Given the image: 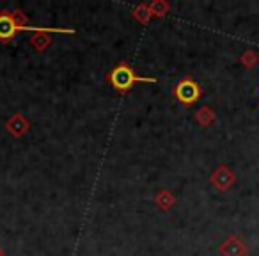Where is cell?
<instances>
[{
	"label": "cell",
	"instance_id": "obj_1",
	"mask_svg": "<svg viewBox=\"0 0 259 256\" xmlns=\"http://www.w3.org/2000/svg\"><path fill=\"white\" fill-rule=\"evenodd\" d=\"M107 80L110 82V86L114 87L115 91H119V93H128L137 82H148V84L156 82V79H151V77H139L137 73H135V69L130 64H126V62H121V64L115 66V68L108 73Z\"/></svg>",
	"mask_w": 259,
	"mask_h": 256
},
{
	"label": "cell",
	"instance_id": "obj_2",
	"mask_svg": "<svg viewBox=\"0 0 259 256\" xmlns=\"http://www.w3.org/2000/svg\"><path fill=\"white\" fill-rule=\"evenodd\" d=\"M172 94L176 96V100L180 101V103L188 107V105H194L195 101L201 98L202 89L195 80H192L190 77H185V79H181L180 82L174 86Z\"/></svg>",
	"mask_w": 259,
	"mask_h": 256
},
{
	"label": "cell",
	"instance_id": "obj_3",
	"mask_svg": "<svg viewBox=\"0 0 259 256\" xmlns=\"http://www.w3.org/2000/svg\"><path fill=\"white\" fill-rule=\"evenodd\" d=\"M209 181H211V185L217 189V191L226 192V191H229V189L234 185V181H236V176H234L233 169H231L229 166L222 164V166H219L211 173V176H209Z\"/></svg>",
	"mask_w": 259,
	"mask_h": 256
},
{
	"label": "cell",
	"instance_id": "obj_4",
	"mask_svg": "<svg viewBox=\"0 0 259 256\" xmlns=\"http://www.w3.org/2000/svg\"><path fill=\"white\" fill-rule=\"evenodd\" d=\"M219 251L224 256H247L248 254V247L241 238H238L236 235H231L226 240L220 244Z\"/></svg>",
	"mask_w": 259,
	"mask_h": 256
},
{
	"label": "cell",
	"instance_id": "obj_5",
	"mask_svg": "<svg viewBox=\"0 0 259 256\" xmlns=\"http://www.w3.org/2000/svg\"><path fill=\"white\" fill-rule=\"evenodd\" d=\"M18 32H20V29H18V25H16L15 18H13V13H8V11L0 13V41H2V43H9Z\"/></svg>",
	"mask_w": 259,
	"mask_h": 256
},
{
	"label": "cell",
	"instance_id": "obj_6",
	"mask_svg": "<svg viewBox=\"0 0 259 256\" xmlns=\"http://www.w3.org/2000/svg\"><path fill=\"white\" fill-rule=\"evenodd\" d=\"M47 32H71V30H68V29H41L30 38L32 47H36L37 50H45V48L52 43V40L47 36Z\"/></svg>",
	"mask_w": 259,
	"mask_h": 256
},
{
	"label": "cell",
	"instance_id": "obj_7",
	"mask_svg": "<svg viewBox=\"0 0 259 256\" xmlns=\"http://www.w3.org/2000/svg\"><path fill=\"white\" fill-rule=\"evenodd\" d=\"M215 119H217V116H215V111H213L211 107H208V105H204V107H201L197 111V114H195V121L199 123L201 126H209V125H213L215 123Z\"/></svg>",
	"mask_w": 259,
	"mask_h": 256
},
{
	"label": "cell",
	"instance_id": "obj_8",
	"mask_svg": "<svg viewBox=\"0 0 259 256\" xmlns=\"http://www.w3.org/2000/svg\"><path fill=\"white\" fill-rule=\"evenodd\" d=\"M8 128H9V132H11L13 135H22L23 132L29 130V123H27L20 114H16L15 118L9 119Z\"/></svg>",
	"mask_w": 259,
	"mask_h": 256
},
{
	"label": "cell",
	"instance_id": "obj_9",
	"mask_svg": "<svg viewBox=\"0 0 259 256\" xmlns=\"http://www.w3.org/2000/svg\"><path fill=\"white\" fill-rule=\"evenodd\" d=\"M240 62L245 66L247 69H252L259 64V54L255 50H245L243 54L240 55Z\"/></svg>",
	"mask_w": 259,
	"mask_h": 256
},
{
	"label": "cell",
	"instance_id": "obj_10",
	"mask_svg": "<svg viewBox=\"0 0 259 256\" xmlns=\"http://www.w3.org/2000/svg\"><path fill=\"white\" fill-rule=\"evenodd\" d=\"M149 11H151V16H163L169 11V6L165 2H158V4L149 6Z\"/></svg>",
	"mask_w": 259,
	"mask_h": 256
},
{
	"label": "cell",
	"instance_id": "obj_11",
	"mask_svg": "<svg viewBox=\"0 0 259 256\" xmlns=\"http://www.w3.org/2000/svg\"><path fill=\"white\" fill-rule=\"evenodd\" d=\"M174 201H176V199H174V196H172V194H169L167 191H163V192H162V199L156 198V203H158V205L162 206V208H165V210L169 208V206L172 205Z\"/></svg>",
	"mask_w": 259,
	"mask_h": 256
}]
</instances>
